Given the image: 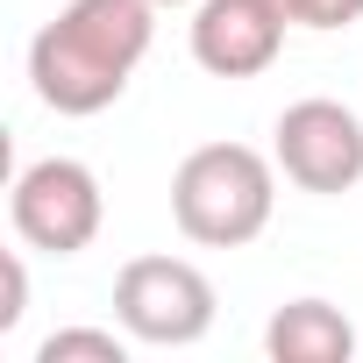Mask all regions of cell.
Here are the masks:
<instances>
[{
	"mask_svg": "<svg viewBox=\"0 0 363 363\" xmlns=\"http://www.w3.org/2000/svg\"><path fill=\"white\" fill-rule=\"evenodd\" d=\"M271 157L299 193H349L363 178V121L342 100H292L271 128Z\"/></svg>",
	"mask_w": 363,
	"mask_h": 363,
	"instance_id": "cell-5",
	"label": "cell"
},
{
	"mask_svg": "<svg viewBox=\"0 0 363 363\" xmlns=\"http://www.w3.org/2000/svg\"><path fill=\"white\" fill-rule=\"evenodd\" d=\"M22 313H29V271H22V257H8L0 264V335H15Z\"/></svg>",
	"mask_w": 363,
	"mask_h": 363,
	"instance_id": "cell-10",
	"label": "cell"
},
{
	"mask_svg": "<svg viewBox=\"0 0 363 363\" xmlns=\"http://www.w3.org/2000/svg\"><path fill=\"white\" fill-rule=\"evenodd\" d=\"M8 221L29 250L43 257H79L100 221H107V200H100V178L79 164V157H36L22 164L15 193H8Z\"/></svg>",
	"mask_w": 363,
	"mask_h": 363,
	"instance_id": "cell-4",
	"label": "cell"
},
{
	"mask_svg": "<svg viewBox=\"0 0 363 363\" xmlns=\"http://www.w3.org/2000/svg\"><path fill=\"white\" fill-rule=\"evenodd\" d=\"M271 8L292 29H349V22H363V0H271Z\"/></svg>",
	"mask_w": 363,
	"mask_h": 363,
	"instance_id": "cell-9",
	"label": "cell"
},
{
	"mask_svg": "<svg viewBox=\"0 0 363 363\" xmlns=\"http://www.w3.org/2000/svg\"><path fill=\"white\" fill-rule=\"evenodd\" d=\"M285 15L271 0H200L193 8V57L214 79H257L285 50Z\"/></svg>",
	"mask_w": 363,
	"mask_h": 363,
	"instance_id": "cell-6",
	"label": "cell"
},
{
	"mask_svg": "<svg viewBox=\"0 0 363 363\" xmlns=\"http://www.w3.org/2000/svg\"><path fill=\"white\" fill-rule=\"evenodd\" d=\"M114 320L128 328V342L186 349L214 328V278L186 257H128L114 278Z\"/></svg>",
	"mask_w": 363,
	"mask_h": 363,
	"instance_id": "cell-3",
	"label": "cell"
},
{
	"mask_svg": "<svg viewBox=\"0 0 363 363\" xmlns=\"http://www.w3.org/2000/svg\"><path fill=\"white\" fill-rule=\"evenodd\" d=\"M264 349H271V363H349L356 356V328L328 299H292V306L271 313Z\"/></svg>",
	"mask_w": 363,
	"mask_h": 363,
	"instance_id": "cell-7",
	"label": "cell"
},
{
	"mask_svg": "<svg viewBox=\"0 0 363 363\" xmlns=\"http://www.w3.org/2000/svg\"><path fill=\"white\" fill-rule=\"evenodd\" d=\"M157 36V0H65L29 43V79L50 114H100L128 93Z\"/></svg>",
	"mask_w": 363,
	"mask_h": 363,
	"instance_id": "cell-1",
	"label": "cell"
},
{
	"mask_svg": "<svg viewBox=\"0 0 363 363\" xmlns=\"http://www.w3.org/2000/svg\"><path fill=\"white\" fill-rule=\"evenodd\" d=\"M278 207V157L250 143H200L171 171V221L200 250H242L271 228Z\"/></svg>",
	"mask_w": 363,
	"mask_h": 363,
	"instance_id": "cell-2",
	"label": "cell"
},
{
	"mask_svg": "<svg viewBox=\"0 0 363 363\" xmlns=\"http://www.w3.org/2000/svg\"><path fill=\"white\" fill-rule=\"evenodd\" d=\"M157 8H200V0H157Z\"/></svg>",
	"mask_w": 363,
	"mask_h": 363,
	"instance_id": "cell-11",
	"label": "cell"
},
{
	"mask_svg": "<svg viewBox=\"0 0 363 363\" xmlns=\"http://www.w3.org/2000/svg\"><path fill=\"white\" fill-rule=\"evenodd\" d=\"M128 335V328H121ZM114 328H57L43 349H36V363H72V356H93V363H128V342H121Z\"/></svg>",
	"mask_w": 363,
	"mask_h": 363,
	"instance_id": "cell-8",
	"label": "cell"
}]
</instances>
